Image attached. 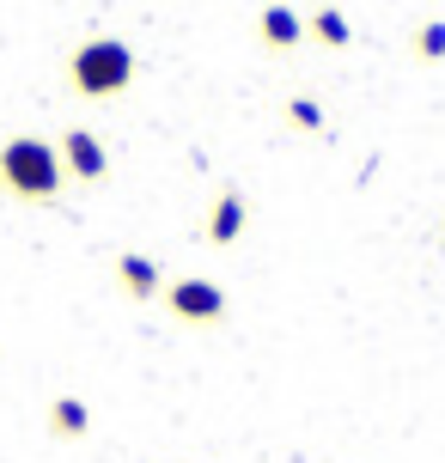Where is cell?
<instances>
[{"instance_id": "obj_6", "label": "cell", "mask_w": 445, "mask_h": 463, "mask_svg": "<svg viewBox=\"0 0 445 463\" xmlns=\"http://www.w3.org/2000/svg\"><path fill=\"white\" fill-rule=\"evenodd\" d=\"M244 220H251L244 195H238V189H220V195H213V208H208V244H220V250L238 244V238H244Z\"/></svg>"}, {"instance_id": "obj_11", "label": "cell", "mask_w": 445, "mask_h": 463, "mask_svg": "<svg viewBox=\"0 0 445 463\" xmlns=\"http://www.w3.org/2000/svg\"><path fill=\"white\" fill-rule=\"evenodd\" d=\"M287 122H293V128H311V135H317V128H324V110H317L311 98H293V104H287Z\"/></svg>"}, {"instance_id": "obj_5", "label": "cell", "mask_w": 445, "mask_h": 463, "mask_svg": "<svg viewBox=\"0 0 445 463\" xmlns=\"http://www.w3.org/2000/svg\"><path fill=\"white\" fill-rule=\"evenodd\" d=\"M257 37H262V49H269V55H293V49L305 43V19L293 13V6H262Z\"/></svg>"}, {"instance_id": "obj_8", "label": "cell", "mask_w": 445, "mask_h": 463, "mask_svg": "<svg viewBox=\"0 0 445 463\" xmlns=\"http://www.w3.org/2000/svg\"><path fill=\"white\" fill-rule=\"evenodd\" d=\"M49 433H55V439H86V433H92V409H86L80 396H55V402H49Z\"/></svg>"}, {"instance_id": "obj_10", "label": "cell", "mask_w": 445, "mask_h": 463, "mask_svg": "<svg viewBox=\"0 0 445 463\" xmlns=\"http://www.w3.org/2000/svg\"><path fill=\"white\" fill-rule=\"evenodd\" d=\"M415 55H421V61H445V19L421 24V37H415Z\"/></svg>"}, {"instance_id": "obj_7", "label": "cell", "mask_w": 445, "mask_h": 463, "mask_svg": "<svg viewBox=\"0 0 445 463\" xmlns=\"http://www.w3.org/2000/svg\"><path fill=\"white\" fill-rule=\"evenodd\" d=\"M117 287L128 293V299H153V293H165V275H159V262L141 250H122L117 256Z\"/></svg>"}, {"instance_id": "obj_3", "label": "cell", "mask_w": 445, "mask_h": 463, "mask_svg": "<svg viewBox=\"0 0 445 463\" xmlns=\"http://www.w3.org/2000/svg\"><path fill=\"white\" fill-rule=\"evenodd\" d=\"M165 305H171V317H184V324H220L226 317V287H213L202 275H184L165 287Z\"/></svg>"}, {"instance_id": "obj_9", "label": "cell", "mask_w": 445, "mask_h": 463, "mask_svg": "<svg viewBox=\"0 0 445 463\" xmlns=\"http://www.w3.org/2000/svg\"><path fill=\"white\" fill-rule=\"evenodd\" d=\"M311 37L324 49H348V19H342L336 6H317V13H311Z\"/></svg>"}, {"instance_id": "obj_4", "label": "cell", "mask_w": 445, "mask_h": 463, "mask_svg": "<svg viewBox=\"0 0 445 463\" xmlns=\"http://www.w3.org/2000/svg\"><path fill=\"white\" fill-rule=\"evenodd\" d=\"M55 153H62V171H68L73 184H98L110 171V153H104V140L92 128H68V135L55 140Z\"/></svg>"}, {"instance_id": "obj_2", "label": "cell", "mask_w": 445, "mask_h": 463, "mask_svg": "<svg viewBox=\"0 0 445 463\" xmlns=\"http://www.w3.org/2000/svg\"><path fill=\"white\" fill-rule=\"evenodd\" d=\"M68 86L92 104H110L135 86V49L122 37H86V43L68 55Z\"/></svg>"}, {"instance_id": "obj_1", "label": "cell", "mask_w": 445, "mask_h": 463, "mask_svg": "<svg viewBox=\"0 0 445 463\" xmlns=\"http://www.w3.org/2000/svg\"><path fill=\"white\" fill-rule=\"evenodd\" d=\"M62 184H68V171H62L55 140H43V135H6L0 140V189L13 202H55Z\"/></svg>"}]
</instances>
